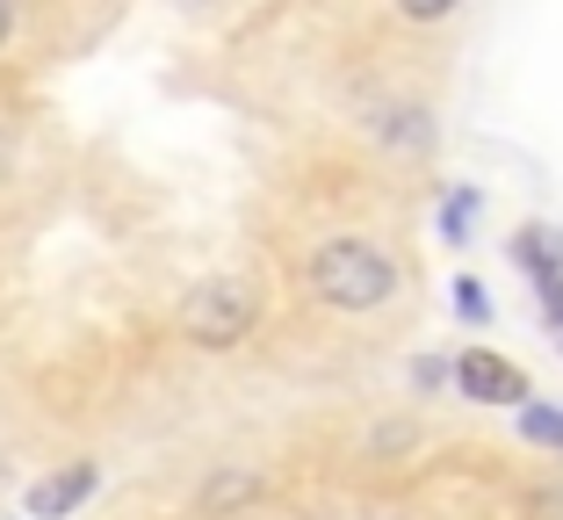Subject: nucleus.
<instances>
[{
	"label": "nucleus",
	"mask_w": 563,
	"mask_h": 520,
	"mask_svg": "<svg viewBox=\"0 0 563 520\" xmlns=\"http://www.w3.org/2000/svg\"><path fill=\"white\" fill-rule=\"evenodd\" d=\"M311 289L332 311H376V303L398 297V261L368 239H325L311 253Z\"/></svg>",
	"instance_id": "f257e3e1"
},
{
	"label": "nucleus",
	"mask_w": 563,
	"mask_h": 520,
	"mask_svg": "<svg viewBox=\"0 0 563 520\" xmlns=\"http://www.w3.org/2000/svg\"><path fill=\"white\" fill-rule=\"evenodd\" d=\"M253 283H232V275H217V283H202V289H188V303H181V325H188V340L196 347H239V340L253 333Z\"/></svg>",
	"instance_id": "f03ea898"
},
{
	"label": "nucleus",
	"mask_w": 563,
	"mask_h": 520,
	"mask_svg": "<svg viewBox=\"0 0 563 520\" xmlns=\"http://www.w3.org/2000/svg\"><path fill=\"white\" fill-rule=\"evenodd\" d=\"M455 384L477 405H528V376H520L514 362H498L492 347H470L463 362H455Z\"/></svg>",
	"instance_id": "7ed1b4c3"
},
{
	"label": "nucleus",
	"mask_w": 563,
	"mask_h": 520,
	"mask_svg": "<svg viewBox=\"0 0 563 520\" xmlns=\"http://www.w3.org/2000/svg\"><path fill=\"white\" fill-rule=\"evenodd\" d=\"M95 491V463H80V471H58V477H44V485L30 491V520H58V513H73V506Z\"/></svg>",
	"instance_id": "20e7f679"
},
{
	"label": "nucleus",
	"mask_w": 563,
	"mask_h": 520,
	"mask_svg": "<svg viewBox=\"0 0 563 520\" xmlns=\"http://www.w3.org/2000/svg\"><path fill=\"white\" fill-rule=\"evenodd\" d=\"M514 261L542 283V275H563V232H549V224H528V232L514 239Z\"/></svg>",
	"instance_id": "39448f33"
},
{
	"label": "nucleus",
	"mask_w": 563,
	"mask_h": 520,
	"mask_svg": "<svg viewBox=\"0 0 563 520\" xmlns=\"http://www.w3.org/2000/svg\"><path fill=\"white\" fill-rule=\"evenodd\" d=\"M246 499H261V477H253V471H217L210 485H202L196 506L217 520V513H232V506H246Z\"/></svg>",
	"instance_id": "423d86ee"
},
{
	"label": "nucleus",
	"mask_w": 563,
	"mask_h": 520,
	"mask_svg": "<svg viewBox=\"0 0 563 520\" xmlns=\"http://www.w3.org/2000/svg\"><path fill=\"white\" fill-rule=\"evenodd\" d=\"M376 137H390V145H427L433 123H427V109H383V117H376Z\"/></svg>",
	"instance_id": "0eeeda50"
},
{
	"label": "nucleus",
	"mask_w": 563,
	"mask_h": 520,
	"mask_svg": "<svg viewBox=\"0 0 563 520\" xmlns=\"http://www.w3.org/2000/svg\"><path fill=\"white\" fill-rule=\"evenodd\" d=\"M470 218H477V188H455V196L441 202V239H448V246H463V239H470Z\"/></svg>",
	"instance_id": "6e6552de"
},
{
	"label": "nucleus",
	"mask_w": 563,
	"mask_h": 520,
	"mask_svg": "<svg viewBox=\"0 0 563 520\" xmlns=\"http://www.w3.org/2000/svg\"><path fill=\"white\" fill-rule=\"evenodd\" d=\"M520 434L542 441V449H563V412L556 405H520Z\"/></svg>",
	"instance_id": "1a4fd4ad"
},
{
	"label": "nucleus",
	"mask_w": 563,
	"mask_h": 520,
	"mask_svg": "<svg viewBox=\"0 0 563 520\" xmlns=\"http://www.w3.org/2000/svg\"><path fill=\"white\" fill-rule=\"evenodd\" d=\"M455 311H463L470 325H492V297H484L477 275H455Z\"/></svg>",
	"instance_id": "9d476101"
},
{
	"label": "nucleus",
	"mask_w": 563,
	"mask_h": 520,
	"mask_svg": "<svg viewBox=\"0 0 563 520\" xmlns=\"http://www.w3.org/2000/svg\"><path fill=\"white\" fill-rule=\"evenodd\" d=\"M398 8H405L412 22H441V15H455L463 0H398Z\"/></svg>",
	"instance_id": "9b49d317"
},
{
	"label": "nucleus",
	"mask_w": 563,
	"mask_h": 520,
	"mask_svg": "<svg viewBox=\"0 0 563 520\" xmlns=\"http://www.w3.org/2000/svg\"><path fill=\"white\" fill-rule=\"evenodd\" d=\"M8 30H15V0H0V44H8Z\"/></svg>",
	"instance_id": "f8f14e48"
},
{
	"label": "nucleus",
	"mask_w": 563,
	"mask_h": 520,
	"mask_svg": "<svg viewBox=\"0 0 563 520\" xmlns=\"http://www.w3.org/2000/svg\"><path fill=\"white\" fill-rule=\"evenodd\" d=\"M556 340H563V325H556Z\"/></svg>",
	"instance_id": "ddd939ff"
}]
</instances>
